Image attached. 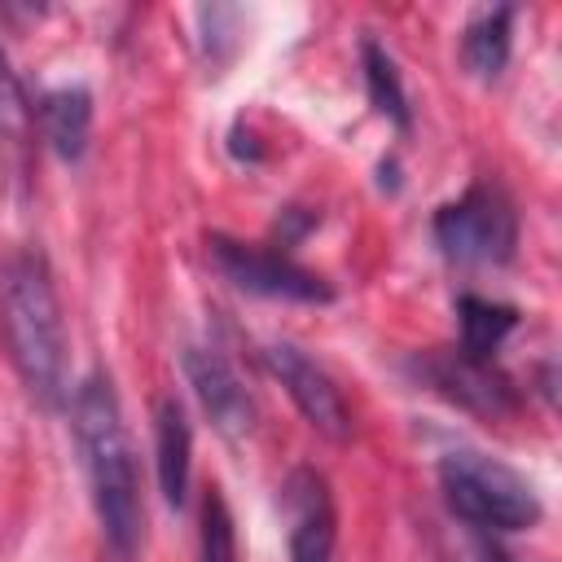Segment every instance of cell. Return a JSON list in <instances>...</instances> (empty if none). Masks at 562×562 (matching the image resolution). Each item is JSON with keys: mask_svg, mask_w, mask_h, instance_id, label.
Masks as SVG:
<instances>
[{"mask_svg": "<svg viewBox=\"0 0 562 562\" xmlns=\"http://www.w3.org/2000/svg\"><path fill=\"white\" fill-rule=\"evenodd\" d=\"M70 417H75V439H79L83 465H88L101 540L119 562H132L145 544V501H140L136 452H132L110 373L97 369L75 386Z\"/></svg>", "mask_w": 562, "mask_h": 562, "instance_id": "1", "label": "cell"}, {"mask_svg": "<svg viewBox=\"0 0 562 562\" xmlns=\"http://www.w3.org/2000/svg\"><path fill=\"white\" fill-rule=\"evenodd\" d=\"M0 334L22 386L44 408H57L66 400V321L40 250H18L0 263Z\"/></svg>", "mask_w": 562, "mask_h": 562, "instance_id": "2", "label": "cell"}, {"mask_svg": "<svg viewBox=\"0 0 562 562\" xmlns=\"http://www.w3.org/2000/svg\"><path fill=\"white\" fill-rule=\"evenodd\" d=\"M439 487L448 509L474 531H522L540 522V496L531 483L487 452L452 448L439 461Z\"/></svg>", "mask_w": 562, "mask_h": 562, "instance_id": "3", "label": "cell"}, {"mask_svg": "<svg viewBox=\"0 0 562 562\" xmlns=\"http://www.w3.org/2000/svg\"><path fill=\"white\" fill-rule=\"evenodd\" d=\"M435 246L452 263H509L518 246V211L501 184H470L435 211Z\"/></svg>", "mask_w": 562, "mask_h": 562, "instance_id": "4", "label": "cell"}, {"mask_svg": "<svg viewBox=\"0 0 562 562\" xmlns=\"http://www.w3.org/2000/svg\"><path fill=\"white\" fill-rule=\"evenodd\" d=\"M206 246H211L215 268H220L233 285H241V290H250V294L290 299V303H329V299H334V290H329L325 277H316L312 268L294 263V259L281 255V250L246 246V241H233V237H224V233H215Z\"/></svg>", "mask_w": 562, "mask_h": 562, "instance_id": "5", "label": "cell"}, {"mask_svg": "<svg viewBox=\"0 0 562 562\" xmlns=\"http://www.w3.org/2000/svg\"><path fill=\"white\" fill-rule=\"evenodd\" d=\"M413 373H417L430 391H439V395H448L452 404H465V408H474V413H492V417H496V413H514V404H518L509 378H505L492 360L465 356L461 347H443V351L417 356V360H413Z\"/></svg>", "mask_w": 562, "mask_h": 562, "instance_id": "6", "label": "cell"}, {"mask_svg": "<svg viewBox=\"0 0 562 562\" xmlns=\"http://www.w3.org/2000/svg\"><path fill=\"white\" fill-rule=\"evenodd\" d=\"M263 360H268V369L281 378V386L290 391L294 408H299L321 435H329V439H347V435H351V408H347L338 382H334L303 347H294V342H272V347L263 351Z\"/></svg>", "mask_w": 562, "mask_h": 562, "instance_id": "7", "label": "cell"}, {"mask_svg": "<svg viewBox=\"0 0 562 562\" xmlns=\"http://www.w3.org/2000/svg\"><path fill=\"white\" fill-rule=\"evenodd\" d=\"M184 378L202 404V413L211 417V426L220 435H246L255 426V400L241 386L237 369L215 351V347H184Z\"/></svg>", "mask_w": 562, "mask_h": 562, "instance_id": "8", "label": "cell"}, {"mask_svg": "<svg viewBox=\"0 0 562 562\" xmlns=\"http://www.w3.org/2000/svg\"><path fill=\"white\" fill-rule=\"evenodd\" d=\"M285 514H290V562H329L338 518L329 501V483L316 470H294L285 479Z\"/></svg>", "mask_w": 562, "mask_h": 562, "instance_id": "9", "label": "cell"}, {"mask_svg": "<svg viewBox=\"0 0 562 562\" xmlns=\"http://www.w3.org/2000/svg\"><path fill=\"white\" fill-rule=\"evenodd\" d=\"M189 465H193V426L176 395H162L154 408V470L167 505H184L189 496Z\"/></svg>", "mask_w": 562, "mask_h": 562, "instance_id": "10", "label": "cell"}, {"mask_svg": "<svg viewBox=\"0 0 562 562\" xmlns=\"http://www.w3.org/2000/svg\"><path fill=\"white\" fill-rule=\"evenodd\" d=\"M40 127H44V140H48V149L57 158L79 162L83 149H88V136H92V92L79 88V83L44 92V101H40Z\"/></svg>", "mask_w": 562, "mask_h": 562, "instance_id": "11", "label": "cell"}, {"mask_svg": "<svg viewBox=\"0 0 562 562\" xmlns=\"http://www.w3.org/2000/svg\"><path fill=\"white\" fill-rule=\"evenodd\" d=\"M509 18H514V9L501 4V9L479 13L465 26V35H461V61H465V70L474 79H496L505 70V61H509Z\"/></svg>", "mask_w": 562, "mask_h": 562, "instance_id": "12", "label": "cell"}, {"mask_svg": "<svg viewBox=\"0 0 562 562\" xmlns=\"http://www.w3.org/2000/svg\"><path fill=\"white\" fill-rule=\"evenodd\" d=\"M457 316H461V351L479 356V360H492V351L518 325V312L509 303H492V299H479V294H461Z\"/></svg>", "mask_w": 562, "mask_h": 562, "instance_id": "13", "label": "cell"}, {"mask_svg": "<svg viewBox=\"0 0 562 562\" xmlns=\"http://www.w3.org/2000/svg\"><path fill=\"white\" fill-rule=\"evenodd\" d=\"M360 66H364V88H369L373 110L386 114L395 127H408V123H413V110H408V97H404L395 57H391L378 40L364 35V40H360Z\"/></svg>", "mask_w": 562, "mask_h": 562, "instance_id": "14", "label": "cell"}, {"mask_svg": "<svg viewBox=\"0 0 562 562\" xmlns=\"http://www.w3.org/2000/svg\"><path fill=\"white\" fill-rule=\"evenodd\" d=\"M202 562H237V531L220 487H211L202 501Z\"/></svg>", "mask_w": 562, "mask_h": 562, "instance_id": "15", "label": "cell"}, {"mask_svg": "<svg viewBox=\"0 0 562 562\" xmlns=\"http://www.w3.org/2000/svg\"><path fill=\"white\" fill-rule=\"evenodd\" d=\"M22 119H26V101H22V88H18L13 70H9V57L0 48V132L22 127Z\"/></svg>", "mask_w": 562, "mask_h": 562, "instance_id": "16", "label": "cell"}]
</instances>
